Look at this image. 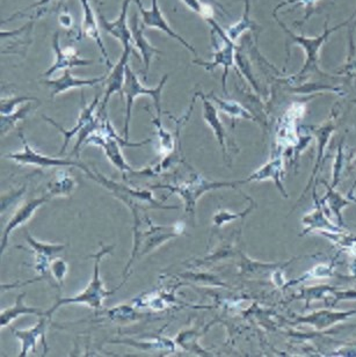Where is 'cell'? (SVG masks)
I'll return each instance as SVG.
<instances>
[{
  "label": "cell",
  "instance_id": "1",
  "mask_svg": "<svg viewBox=\"0 0 356 357\" xmlns=\"http://www.w3.org/2000/svg\"><path fill=\"white\" fill-rule=\"evenodd\" d=\"M275 20L280 24V27L282 28V31H285V34L288 35V38L290 40L292 45H297L304 50L305 61L302 68L297 73H295V76L289 77L288 79L291 82H302V80L308 79L312 75H322V76H329L327 73H324L320 69V64H319V52L322 49V45L329 40V36L336 33V31H339L340 28L345 27V26H350L354 21V17H356L355 13L348 19V20L343 21L341 24L334 27L329 28V22L327 20L325 21L324 24V31L322 35L319 36H304V35L296 34L294 31L289 29L280 19H279L278 14H273Z\"/></svg>",
  "mask_w": 356,
  "mask_h": 357
},
{
  "label": "cell",
  "instance_id": "2",
  "mask_svg": "<svg viewBox=\"0 0 356 357\" xmlns=\"http://www.w3.org/2000/svg\"><path fill=\"white\" fill-rule=\"evenodd\" d=\"M114 248L115 246H107L106 248L103 245L101 250L96 255H91V258L94 259V267H93L92 280L89 282V284L86 287L84 291L73 296L71 298L59 299L55 303V305L45 312L47 318H50L56 310L66 304H86L94 310H99L103 306V299L107 298L108 296L113 295L115 291H108L105 288V284L100 278V262L105 255L112 253Z\"/></svg>",
  "mask_w": 356,
  "mask_h": 357
},
{
  "label": "cell",
  "instance_id": "3",
  "mask_svg": "<svg viewBox=\"0 0 356 357\" xmlns=\"http://www.w3.org/2000/svg\"><path fill=\"white\" fill-rule=\"evenodd\" d=\"M168 73H166L157 87L154 89H147L142 85L138 79V75L133 71L131 66L128 64L126 70V82H124V92L122 94L126 96V119H124V138L129 141V128H131V114H133V107L134 101L138 96H150L154 100V108L157 110V116L161 119V96H163V89L168 83Z\"/></svg>",
  "mask_w": 356,
  "mask_h": 357
},
{
  "label": "cell",
  "instance_id": "4",
  "mask_svg": "<svg viewBox=\"0 0 356 357\" xmlns=\"http://www.w3.org/2000/svg\"><path fill=\"white\" fill-rule=\"evenodd\" d=\"M147 222L150 225V231L140 232L138 230H134V250L131 255V262L126 268L124 273L129 271V267L138 255V258H141L142 255L154 251V248H159L161 244H164L165 241L180 236L184 232V229H178L179 224L173 227H156L150 220H147Z\"/></svg>",
  "mask_w": 356,
  "mask_h": 357
},
{
  "label": "cell",
  "instance_id": "5",
  "mask_svg": "<svg viewBox=\"0 0 356 357\" xmlns=\"http://www.w3.org/2000/svg\"><path fill=\"white\" fill-rule=\"evenodd\" d=\"M231 183L225 182H210L198 173L193 174L192 178L188 181L179 183L178 185H159L152 188L168 189L170 192L180 196L186 206V213L194 215L196 202L205 192L213 190V189L222 188V187H229Z\"/></svg>",
  "mask_w": 356,
  "mask_h": 357
},
{
  "label": "cell",
  "instance_id": "6",
  "mask_svg": "<svg viewBox=\"0 0 356 357\" xmlns=\"http://www.w3.org/2000/svg\"><path fill=\"white\" fill-rule=\"evenodd\" d=\"M20 138L22 139L24 149L22 151L15 152L6 155L5 158L10 159L13 162L20 164V165L38 166L40 169H49V167H66V166H75L78 169H84L85 166L79 160H72V159L57 158V157H48V155H42L40 152L35 151L34 148H31L28 144L24 135L20 134Z\"/></svg>",
  "mask_w": 356,
  "mask_h": 357
},
{
  "label": "cell",
  "instance_id": "7",
  "mask_svg": "<svg viewBox=\"0 0 356 357\" xmlns=\"http://www.w3.org/2000/svg\"><path fill=\"white\" fill-rule=\"evenodd\" d=\"M134 1L138 3V10H140V13H141L142 24H143L144 27L154 28V29L164 31L165 34H168L170 38L179 42L182 47H185L188 52L194 54L196 57H199L195 48L191 43L186 41L185 38L180 36L178 33H175L172 29L171 26L168 24L164 15L161 13V7L158 5V0H152L151 1L150 10H147L145 7H143L141 0H134Z\"/></svg>",
  "mask_w": 356,
  "mask_h": 357
},
{
  "label": "cell",
  "instance_id": "8",
  "mask_svg": "<svg viewBox=\"0 0 356 357\" xmlns=\"http://www.w3.org/2000/svg\"><path fill=\"white\" fill-rule=\"evenodd\" d=\"M131 52H133V45L124 47V52H122L120 59L110 69V75L107 76L106 80H105L106 91H105V96H103L101 108H100L99 112H105V108L108 105V101H110L114 93L122 94V92H124V82H126V70H127L128 64H129L128 62H129V59H131Z\"/></svg>",
  "mask_w": 356,
  "mask_h": 357
},
{
  "label": "cell",
  "instance_id": "9",
  "mask_svg": "<svg viewBox=\"0 0 356 357\" xmlns=\"http://www.w3.org/2000/svg\"><path fill=\"white\" fill-rule=\"evenodd\" d=\"M52 47H54V52H55L56 61L47 71H45L43 76L49 77L52 76L54 73H57L59 70L73 69L77 66H87L93 64V61L91 59H80L78 52H75V49L61 48L59 45V31H56L52 38Z\"/></svg>",
  "mask_w": 356,
  "mask_h": 357
},
{
  "label": "cell",
  "instance_id": "10",
  "mask_svg": "<svg viewBox=\"0 0 356 357\" xmlns=\"http://www.w3.org/2000/svg\"><path fill=\"white\" fill-rule=\"evenodd\" d=\"M85 144L96 145V146H101L103 151L106 153L107 158L110 159V162L121 171L122 174L126 172H133L131 166L128 165L127 162L124 160L120 149V141L115 137L108 136V135L103 134V132H94L86 139Z\"/></svg>",
  "mask_w": 356,
  "mask_h": 357
},
{
  "label": "cell",
  "instance_id": "11",
  "mask_svg": "<svg viewBox=\"0 0 356 357\" xmlns=\"http://www.w3.org/2000/svg\"><path fill=\"white\" fill-rule=\"evenodd\" d=\"M107 75L96 77V78H89V79H80L72 76L71 70H64L62 77L57 79L43 80L42 84L50 89V96L54 99L55 96L63 94V93L71 91L73 89H82V87H94L99 84L103 83L106 80Z\"/></svg>",
  "mask_w": 356,
  "mask_h": 357
},
{
  "label": "cell",
  "instance_id": "12",
  "mask_svg": "<svg viewBox=\"0 0 356 357\" xmlns=\"http://www.w3.org/2000/svg\"><path fill=\"white\" fill-rule=\"evenodd\" d=\"M131 1L133 0H124L120 14L115 21L107 20L105 15L99 10V21L101 27L108 34L117 38V41H120L121 45H124V48L128 45H133V35H131V27L128 24L127 19L128 8H129Z\"/></svg>",
  "mask_w": 356,
  "mask_h": 357
},
{
  "label": "cell",
  "instance_id": "13",
  "mask_svg": "<svg viewBox=\"0 0 356 357\" xmlns=\"http://www.w3.org/2000/svg\"><path fill=\"white\" fill-rule=\"evenodd\" d=\"M50 199H52V197L47 194V195L43 196V197H40V199H29L28 202L22 204V206L14 213L13 216L8 220V223H7L6 227H5V230H3V237H1V253H3V251L6 250L7 244H8V238H10V234L13 232V230L27 223L28 220H31V217L34 216L36 210H38L40 206H43V204Z\"/></svg>",
  "mask_w": 356,
  "mask_h": 357
},
{
  "label": "cell",
  "instance_id": "14",
  "mask_svg": "<svg viewBox=\"0 0 356 357\" xmlns=\"http://www.w3.org/2000/svg\"><path fill=\"white\" fill-rule=\"evenodd\" d=\"M129 27H131V35H133V47L135 45V48L138 49L142 56L144 66V80H147L154 56L157 55V54H161V52L151 45L150 42L147 41L145 35H144L145 27H144L143 24L140 26V24H138V13L133 14Z\"/></svg>",
  "mask_w": 356,
  "mask_h": 357
},
{
  "label": "cell",
  "instance_id": "15",
  "mask_svg": "<svg viewBox=\"0 0 356 357\" xmlns=\"http://www.w3.org/2000/svg\"><path fill=\"white\" fill-rule=\"evenodd\" d=\"M79 1H80L82 6V33L96 42V45L99 47L100 52L103 54V59L106 61L108 69H112L113 64L110 62V56H108V52H107L106 48H105L103 38L100 36L99 28H98V24H96V14H94V10H93L91 1L89 0H79Z\"/></svg>",
  "mask_w": 356,
  "mask_h": 357
},
{
  "label": "cell",
  "instance_id": "16",
  "mask_svg": "<svg viewBox=\"0 0 356 357\" xmlns=\"http://www.w3.org/2000/svg\"><path fill=\"white\" fill-rule=\"evenodd\" d=\"M196 98H200L201 101H202L203 106V119H205V122H206L208 126H209L210 129L213 130L214 134H215L216 138L218 139V143L221 146H222L223 153H224V157H226V132L224 130V127H223L222 122L219 120L218 116V109L216 108L215 105H214L213 101L207 96V94L201 92L195 93Z\"/></svg>",
  "mask_w": 356,
  "mask_h": 357
},
{
  "label": "cell",
  "instance_id": "17",
  "mask_svg": "<svg viewBox=\"0 0 356 357\" xmlns=\"http://www.w3.org/2000/svg\"><path fill=\"white\" fill-rule=\"evenodd\" d=\"M99 101L100 96H96V99L93 100V102L89 105V106H86L85 103H84V107H82V110L80 112V115H79L78 117V122H77L75 127L70 129V130H66V129H63L62 127H59V124L56 123L55 121L50 119V117L43 116L45 117V120L48 121L49 123L57 128V129L64 135V144H63L62 150L59 152V155H62L63 153L66 152V146L69 144L70 139H71L73 136H75V135H78L79 131L82 130V128L94 116V110H96V106L99 105Z\"/></svg>",
  "mask_w": 356,
  "mask_h": 357
},
{
  "label": "cell",
  "instance_id": "18",
  "mask_svg": "<svg viewBox=\"0 0 356 357\" xmlns=\"http://www.w3.org/2000/svg\"><path fill=\"white\" fill-rule=\"evenodd\" d=\"M45 318H47V316L41 317L38 323L34 327L28 328V330L14 331V335L21 341V346H22L19 356H27L29 351H35L38 339H41V337L45 339V328H47Z\"/></svg>",
  "mask_w": 356,
  "mask_h": 357
},
{
  "label": "cell",
  "instance_id": "19",
  "mask_svg": "<svg viewBox=\"0 0 356 357\" xmlns=\"http://www.w3.org/2000/svg\"><path fill=\"white\" fill-rule=\"evenodd\" d=\"M24 296H26V294H21V295L17 296V301H15V304L13 306L1 311V313H0V326H10V323L17 319V317L24 316V314H36L38 317L45 316V312H43L41 309L26 305L24 303Z\"/></svg>",
  "mask_w": 356,
  "mask_h": 357
},
{
  "label": "cell",
  "instance_id": "20",
  "mask_svg": "<svg viewBox=\"0 0 356 357\" xmlns=\"http://www.w3.org/2000/svg\"><path fill=\"white\" fill-rule=\"evenodd\" d=\"M77 187L73 176L66 171H59L56 173L55 178L49 182L48 195L50 197H56V196H69Z\"/></svg>",
  "mask_w": 356,
  "mask_h": 357
},
{
  "label": "cell",
  "instance_id": "21",
  "mask_svg": "<svg viewBox=\"0 0 356 357\" xmlns=\"http://www.w3.org/2000/svg\"><path fill=\"white\" fill-rule=\"evenodd\" d=\"M356 24L350 26L348 29V55H347L346 62L343 63L341 69L336 71L338 76H343L347 79L350 80L356 87V45L354 33H355Z\"/></svg>",
  "mask_w": 356,
  "mask_h": 357
},
{
  "label": "cell",
  "instance_id": "22",
  "mask_svg": "<svg viewBox=\"0 0 356 357\" xmlns=\"http://www.w3.org/2000/svg\"><path fill=\"white\" fill-rule=\"evenodd\" d=\"M250 0H245L243 17H240V20L238 21V22L233 24L232 26H230L229 29L226 31V34H228L231 41L236 42L237 43V41H238L247 31H251L252 33L257 31V24H255V22H254L250 17Z\"/></svg>",
  "mask_w": 356,
  "mask_h": 357
},
{
  "label": "cell",
  "instance_id": "23",
  "mask_svg": "<svg viewBox=\"0 0 356 357\" xmlns=\"http://www.w3.org/2000/svg\"><path fill=\"white\" fill-rule=\"evenodd\" d=\"M207 96L213 101L217 109L221 110L222 113L226 114V115H229L230 117H232V119L253 120V116L237 101L221 99L218 96H214L213 93L207 94Z\"/></svg>",
  "mask_w": 356,
  "mask_h": 357
},
{
  "label": "cell",
  "instance_id": "24",
  "mask_svg": "<svg viewBox=\"0 0 356 357\" xmlns=\"http://www.w3.org/2000/svg\"><path fill=\"white\" fill-rule=\"evenodd\" d=\"M38 106H34L33 102H27L24 106L17 108V112L10 115H1L0 117V129H1V137H5L10 131L13 130L20 121H24L28 116L31 110H34Z\"/></svg>",
  "mask_w": 356,
  "mask_h": 357
},
{
  "label": "cell",
  "instance_id": "25",
  "mask_svg": "<svg viewBox=\"0 0 356 357\" xmlns=\"http://www.w3.org/2000/svg\"><path fill=\"white\" fill-rule=\"evenodd\" d=\"M26 241L28 244L33 248L35 255H43L47 258L52 259L54 255H59L61 252L64 251L66 248V245L59 244H45L42 241H35L34 238L27 234L26 236Z\"/></svg>",
  "mask_w": 356,
  "mask_h": 357
},
{
  "label": "cell",
  "instance_id": "26",
  "mask_svg": "<svg viewBox=\"0 0 356 357\" xmlns=\"http://www.w3.org/2000/svg\"><path fill=\"white\" fill-rule=\"evenodd\" d=\"M31 101H38V98L35 96H8V98H1V115H10L17 112V106L21 103L31 102Z\"/></svg>",
  "mask_w": 356,
  "mask_h": 357
},
{
  "label": "cell",
  "instance_id": "27",
  "mask_svg": "<svg viewBox=\"0 0 356 357\" xmlns=\"http://www.w3.org/2000/svg\"><path fill=\"white\" fill-rule=\"evenodd\" d=\"M320 0H285V1H282V3H279L278 6L275 7L274 10H273V14H278L279 10L283 8L285 6H290V5H301V6L304 7L305 8V15L304 19L302 22L297 24H303L304 22L310 19L312 13H313V10H315L316 5L319 3Z\"/></svg>",
  "mask_w": 356,
  "mask_h": 357
},
{
  "label": "cell",
  "instance_id": "28",
  "mask_svg": "<svg viewBox=\"0 0 356 357\" xmlns=\"http://www.w3.org/2000/svg\"><path fill=\"white\" fill-rule=\"evenodd\" d=\"M182 3L188 7L189 10L194 13L199 14L205 20L214 17L215 10H214L213 3H207L203 0H182Z\"/></svg>",
  "mask_w": 356,
  "mask_h": 357
},
{
  "label": "cell",
  "instance_id": "29",
  "mask_svg": "<svg viewBox=\"0 0 356 357\" xmlns=\"http://www.w3.org/2000/svg\"><path fill=\"white\" fill-rule=\"evenodd\" d=\"M68 269H69V266L63 259H55L50 264V271H52V276L61 284H62L66 274H68Z\"/></svg>",
  "mask_w": 356,
  "mask_h": 357
},
{
  "label": "cell",
  "instance_id": "30",
  "mask_svg": "<svg viewBox=\"0 0 356 357\" xmlns=\"http://www.w3.org/2000/svg\"><path fill=\"white\" fill-rule=\"evenodd\" d=\"M59 24L64 28L71 27L72 17L69 13H68V12H64V13L59 15Z\"/></svg>",
  "mask_w": 356,
  "mask_h": 357
},
{
  "label": "cell",
  "instance_id": "31",
  "mask_svg": "<svg viewBox=\"0 0 356 357\" xmlns=\"http://www.w3.org/2000/svg\"><path fill=\"white\" fill-rule=\"evenodd\" d=\"M50 0H40L38 3H33L31 6L27 7L26 10H31V8H35V7L45 6V3H48Z\"/></svg>",
  "mask_w": 356,
  "mask_h": 357
},
{
  "label": "cell",
  "instance_id": "32",
  "mask_svg": "<svg viewBox=\"0 0 356 357\" xmlns=\"http://www.w3.org/2000/svg\"><path fill=\"white\" fill-rule=\"evenodd\" d=\"M203 1H207V3H213L214 6L218 7L219 10H222L223 13H225V10H224V7L221 5V3L217 1V0H203Z\"/></svg>",
  "mask_w": 356,
  "mask_h": 357
},
{
  "label": "cell",
  "instance_id": "33",
  "mask_svg": "<svg viewBox=\"0 0 356 357\" xmlns=\"http://www.w3.org/2000/svg\"><path fill=\"white\" fill-rule=\"evenodd\" d=\"M355 12H356V10H355ZM354 24H356V20H355V21H354Z\"/></svg>",
  "mask_w": 356,
  "mask_h": 357
}]
</instances>
